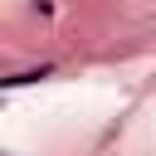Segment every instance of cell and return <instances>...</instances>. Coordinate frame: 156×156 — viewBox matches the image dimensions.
Returning <instances> with one entry per match:
<instances>
[{
	"label": "cell",
	"mask_w": 156,
	"mask_h": 156,
	"mask_svg": "<svg viewBox=\"0 0 156 156\" xmlns=\"http://www.w3.org/2000/svg\"><path fill=\"white\" fill-rule=\"evenodd\" d=\"M54 68L44 63V68H24V73H15V78H5V88H20V83H34V78H49Z\"/></svg>",
	"instance_id": "6da1fadb"
}]
</instances>
